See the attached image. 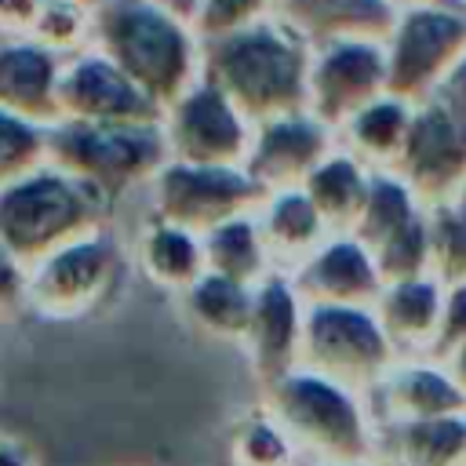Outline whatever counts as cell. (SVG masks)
<instances>
[{
	"label": "cell",
	"instance_id": "41",
	"mask_svg": "<svg viewBox=\"0 0 466 466\" xmlns=\"http://www.w3.org/2000/svg\"><path fill=\"white\" fill-rule=\"evenodd\" d=\"M386 4H393L397 11H408V7H426V4H455V7H462L459 0H386Z\"/></svg>",
	"mask_w": 466,
	"mask_h": 466
},
{
	"label": "cell",
	"instance_id": "35",
	"mask_svg": "<svg viewBox=\"0 0 466 466\" xmlns=\"http://www.w3.org/2000/svg\"><path fill=\"white\" fill-rule=\"evenodd\" d=\"M25 288H29V269L0 244V317L25 306Z\"/></svg>",
	"mask_w": 466,
	"mask_h": 466
},
{
	"label": "cell",
	"instance_id": "26",
	"mask_svg": "<svg viewBox=\"0 0 466 466\" xmlns=\"http://www.w3.org/2000/svg\"><path fill=\"white\" fill-rule=\"evenodd\" d=\"M138 266L157 288L182 295L204 273V244L197 233H186V229L157 218L149 229H142Z\"/></svg>",
	"mask_w": 466,
	"mask_h": 466
},
{
	"label": "cell",
	"instance_id": "8",
	"mask_svg": "<svg viewBox=\"0 0 466 466\" xmlns=\"http://www.w3.org/2000/svg\"><path fill=\"white\" fill-rule=\"evenodd\" d=\"M157 218L178 226L186 233H211L215 226L255 215L269 197L244 167H204V164H178L167 160L153 178Z\"/></svg>",
	"mask_w": 466,
	"mask_h": 466
},
{
	"label": "cell",
	"instance_id": "7",
	"mask_svg": "<svg viewBox=\"0 0 466 466\" xmlns=\"http://www.w3.org/2000/svg\"><path fill=\"white\" fill-rule=\"evenodd\" d=\"M466 51V7L426 4L397 15L386 36V95L422 102Z\"/></svg>",
	"mask_w": 466,
	"mask_h": 466
},
{
	"label": "cell",
	"instance_id": "17",
	"mask_svg": "<svg viewBox=\"0 0 466 466\" xmlns=\"http://www.w3.org/2000/svg\"><path fill=\"white\" fill-rule=\"evenodd\" d=\"M368 408H371L375 422L437 419V415L466 411V393L444 360L400 357L386 371V379L368 393Z\"/></svg>",
	"mask_w": 466,
	"mask_h": 466
},
{
	"label": "cell",
	"instance_id": "22",
	"mask_svg": "<svg viewBox=\"0 0 466 466\" xmlns=\"http://www.w3.org/2000/svg\"><path fill=\"white\" fill-rule=\"evenodd\" d=\"M382 466H462L466 462V411L408 422H379Z\"/></svg>",
	"mask_w": 466,
	"mask_h": 466
},
{
	"label": "cell",
	"instance_id": "31",
	"mask_svg": "<svg viewBox=\"0 0 466 466\" xmlns=\"http://www.w3.org/2000/svg\"><path fill=\"white\" fill-rule=\"evenodd\" d=\"M47 164V127L0 109V189Z\"/></svg>",
	"mask_w": 466,
	"mask_h": 466
},
{
	"label": "cell",
	"instance_id": "12",
	"mask_svg": "<svg viewBox=\"0 0 466 466\" xmlns=\"http://www.w3.org/2000/svg\"><path fill=\"white\" fill-rule=\"evenodd\" d=\"M386 95V44L339 40L309 51L306 113L339 131L353 113Z\"/></svg>",
	"mask_w": 466,
	"mask_h": 466
},
{
	"label": "cell",
	"instance_id": "16",
	"mask_svg": "<svg viewBox=\"0 0 466 466\" xmlns=\"http://www.w3.org/2000/svg\"><path fill=\"white\" fill-rule=\"evenodd\" d=\"M302 317H306V302L295 295L288 273L273 269L255 284L251 324H248L244 346L251 353V368L262 386L299 368Z\"/></svg>",
	"mask_w": 466,
	"mask_h": 466
},
{
	"label": "cell",
	"instance_id": "13",
	"mask_svg": "<svg viewBox=\"0 0 466 466\" xmlns=\"http://www.w3.org/2000/svg\"><path fill=\"white\" fill-rule=\"evenodd\" d=\"M58 113L80 124H160L164 109L142 95L102 51L84 47L62 62Z\"/></svg>",
	"mask_w": 466,
	"mask_h": 466
},
{
	"label": "cell",
	"instance_id": "32",
	"mask_svg": "<svg viewBox=\"0 0 466 466\" xmlns=\"http://www.w3.org/2000/svg\"><path fill=\"white\" fill-rule=\"evenodd\" d=\"M91 15L95 11L76 4V0H44L29 40H36L40 47L69 58V55L91 47Z\"/></svg>",
	"mask_w": 466,
	"mask_h": 466
},
{
	"label": "cell",
	"instance_id": "23",
	"mask_svg": "<svg viewBox=\"0 0 466 466\" xmlns=\"http://www.w3.org/2000/svg\"><path fill=\"white\" fill-rule=\"evenodd\" d=\"M368 186H371V167L360 164L353 153H346L342 146H335L302 182V193L313 200V208L320 211L324 226L331 233H350L364 200H368Z\"/></svg>",
	"mask_w": 466,
	"mask_h": 466
},
{
	"label": "cell",
	"instance_id": "1",
	"mask_svg": "<svg viewBox=\"0 0 466 466\" xmlns=\"http://www.w3.org/2000/svg\"><path fill=\"white\" fill-rule=\"evenodd\" d=\"M200 76H208L251 127H262L306 109L309 47L266 15L244 29L200 40Z\"/></svg>",
	"mask_w": 466,
	"mask_h": 466
},
{
	"label": "cell",
	"instance_id": "45",
	"mask_svg": "<svg viewBox=\"0 0 466 466\" xmlns=\"http://www.w3.org/2000/svg\"><path fill=\"white\" fill-rule=\"evenodd\" d=\"M462 466H466V462H462Z\"/></svg>",
	"mask_w": 466,
	"mask_h": 466
},
{
	"label": "cell",
	"instance_id": "43",
	"mask_svg": "<svg viewBox=\"0 0 466 466\" xmlns=\"http://www.w3.org/2000/svg\"><path fill=\"white\" fill-rule=\"evenodd\" d=\"M451 200H455V204H459V208H462V215H466V186H462V189H459V193H455V197H451Z\"/></svg>",
	"mask_w": 466,
	"mask_h": 466
},
{
	"label": "cell",
	"instance_id": "11",
	"mask_svg": "<svg viewBox=\"0 0 466 466\" xmlns=\"http://www.w3.org/2000/svg\"><path fill=\"white\" fill-rule=\"evenodd\" d=\"M393 171L422 208L451 200L466 186V124L437 102H415Z\"/></svg>",
	"mask_w": 466,
	"mask_h": 466
},
{
	"label": "cell",
	"instance_id": "24",
	"mask_svg": "<svg viewBox=\"0 0 466 466\" xmlns=\"http://www.w3.org/2000/svg\"><path fill=\"white\" fill-rule=\"evenodd\" d=\"M411 102L404 98H393V95H382L375 102H368L360 113H353L339 131V146L346 153H353L360 164H368L371 171H386L400 146H404V135H408V124H411Z\"/></svg>",
	"mask_w": 466,
	"mask_h": 466
},
{
	"label": "cell",
	"instance_id": "3",
	"mask_svg": "<svg viewBox=\"0 0 466 466\" xmlns=\"http://www.w3.org/2000/svg\"><path fill=\"white\" fill-rule=\"evenodd\" d=\"M262 408L284 426L302 462H379L368 397L317 371L291 368L262 386Z\"/></svg>",
	"mask_w": 466,
	"mask_h": 466
},
{
	"label": "cell",
	"instance_id": "39",
	"mask_svg": "<svg viewBox=\"0 0 466 466\" xmlns=\"http://www.w3.org/2000/svg\"><path fill=\"white\" fill-rule=\"evenodd\" d=\"M444 364H448V371L455 375V382H459V386H462V393H466V342H462V346H459Z\"/></svg>",
	"mask_w": 466,
	"mask_h": 466
},
{
	"label": "cell",
	"instance_id": "27",
	"mask_svg": "<svg viewBox=\"0 0 466 466\" xmlns=\"http://www.w3.org/2000/svg\"><path fill=\"white\" fill-rule=\"evenodd\" d=\"M200 244H204V269L211 273H222L240 284H258L266 273H273L255 215H240L215 226L211 233L200 237Z\"/></svg>",
	"mask_w": 466,
	"mask_h": 466
},
{
	"label": "cell",
	"instance_id": "30",
	"mask_svg": "<svg viewBox=\"0 0 466 466\" xmlns=\"http://www.w3.org/2000/svg\"><path fill=\"white\" fill-rule=\"evenodd\" d=\"M430 233V277L448 284L466 280V215L455 200H441L426 208Z\"/></svg>",
	"mask_w": 466,
	"mask_h": 466
},
{
	"label": "cell",
	"instance_id": "25",
	"mask_svg": "<svg viewBox=\"0 0 466 466\" xmlns=\"http://www.w3.org/2000/svg\"><path fill=\"white\" fill-rule=\"evenodd\" d=\"M251 302H255V284H240L211 269H204L182 291L186 317L204 335L226 339V342H244L248 324H251Z\"/></svg>",
	"mask_w": 466,
	"mask_h": 466
},
{
	"label": "cell",
	"instance_id": "19",
	"mask_svg": "<svg viewBox=\"0 0 466 466\" xmlns=\"http://www.w3.org/2000/svg\"><path fill=\"white\" fill-rule=\"evenodd\" d=\"M62 62V55L40 47L36 40H0V109L40 127L58 124Z\"/></svg>",
	"mask_w": 466,
	"mask_h": 466
},
{
	"label": "cell",
	"instance_id": "44",
	"mask_svg": "<svg viewBox=\"0 0 466 466\" xmlns=\"http://www.w3.org/2000/svg\"><path fill=\"white\" fill-rule=\"evenodd\" d=\"M76 4H84V7H91V11H95V7H98V4H106V0H76Z\"/></svg>",
	"mask_w": 466,
	"mask_h": 466
},
{
	"label": "cell",
	"instance_id": "5",
	"mask_svg": "<svg viewBox=\"0 0 466 466\" xmlns=\"http://www.w3.org/2000/svg\"><path fill=\"white\" fill-rule=\"evenodd\" d=\"M47 164L113 200L167 164V142L160 124L58 120L47 127Z\"/></svg>",
	"mask_w": 466,
	"mask_h": 466
},
{
	"label": "cell",
	"instance_id": "38",
	"mask_svg": "<svg viewBox=\"0 0 466 466\" xmlns=\"http://www.w3.org/2000/svg\"><path fill=\"white\" fill-rule=\"evenodd\" d=\"M0 466H36V455L18 437L0 433Z\"/></svg>",
	"mask_w": 466,
	"mask_h": 466
},
{
	"label": "cell",
	"instance_id": "10",
	"mask_svg": "<svg viewBox=\"0 0 466 466\" xmlns=\"http://www.w3.org/2000/svg\"><path fill=\"white\" fill-rule=\"evenodd\" d=\"M116 269H120V251L106 237V229H98L29 266L25 306L51 320L84 317L106 299V291L116 280Z\"/></svg>",
	"mask_w": 466,
	"mask_h": 466
},
{
	"label": "cell",
	"instance_id": "34",
	"mask_svg": "<svg viewBox=\"0 0 466 466\" xmlns=\"http://www.w3.org/2000/svg\"><path fill=\"white\" fill-rule=\"evenodd\" d=\"M462 342H466V280L444 288L441 324H437V335H433V346H430L426 357H433V360H448Z\"/></svg>",
	"mask_w": 466,
	"mask_h": 466
},
{
	"label": "cell",
	"instance_id": "33",
	"mask_svg": "<svg viewBox=\"0 0 466 466\" xmlns=\"http://www.w3.org/2000/svg\"><path fill=\"white\" fill-rule=\"evenodd\" d=\"M273 0H197V15H193V33L197 40L208 36H222L233 29H244L258 18L269 15Z\"/></svg>",
	"mask_w": 466,
	"mask_h": 466
},
{
	"label": "cell",
	"instance_id": "20",
	"mask_svg": "<svg viewBox=\"0 0 466 466\" xmlns=\"http://www.w3.org/2000/svg\"><path fill=\"white\" fill-rule=\"evenodd\" d=\"M444 284L433 277H411L386 284L375 299V317L400 357H426L441 324Z\"/></svg>",
	"mask_w": 466,
	"mask_h": 466
},
{
	"label": "cell",
	"instance_id": "36",
	"mask_svg": "<svg viewBox=\"0 0 466 466\" xmlns=\"http://www.w3.org/2000/svg\"><path fill=\"white\" fill-rule=\"evenodd\" d=\"M426 102V98H422ZM430 102H437L441 109H448L455 120L466 124V51L459 55V62L437 80V87L430 91Z\"/></svg>",
	"mask_w": 466,
	"mask_h": 466
},
{
	"label": "cell",
	"instance_id": "18",
	"mask_svg": "<svg viewBox=\"0 0 466 466\" xmlns=\"http://www.w3.org/2000/svg\"><path fill=\"white\" fill-rule=\"evenodd\" d=\"M269 15L313 51L339 40L386 44L400 11L386 0H273Z\"/></svg>",
	"mask_w": 466,
	"mask_h": 466
},
{
	"label": "cell",
	"instance_id": "37",
	"mask_svg": "<svg viewBox=\"0 0 466 466\" xmlns=\"http://www.w3.org/2000/svg\"><path fill=\"white\" fill-rule=\"evenodd\" d=\"M44 0H0V40H29Z\"/></svg>",
	"mask_w": 466,
	"mask_h": 466
},
{
	"label": "cell",
	"instance_id": "2",
	"mask_svg": "<svg viewBox=\"0 0 466 466\" xmlns=\"http://www.w3.org/2000/svg\"><path fill=\"white\" fill-rule=\"evenodd\" d=\"M91 47L102 51L160 109L200 80V40L186 18L157 0H106L91 15Z\"/></svg>",
	"mask_w": 466,
	"mask_h": 466
},
{
	"label": "cell",
	"instance_id": "28",
	"mask_svg": "<svg viewBox=\"0 0 466 466\" xmlns=\"http://www.w3.org/2000/svg\"><path fill=\"white\" fill-rule=\"evenodd\" d=\"M415 215H422V204L415 200V193L393 171H371L368 200H364V208H360L350 237H357L371 251L390 233H397L400 226H408Z\"/></svg>",
	"mask_w": 466,
	"mask_h": 466
},
{
	"label": "cell",
	"instance_id": "40",
	"mask_svg": "<svg viewBox=\"0 0 466 466\" xmlns=\"http://www.w3.org/2000/svg\"><path fill=\"white\" fill-rule=\"evenodd\" d=\"M160 7H167V11H175L178 18H186L189 25H193V15H197V0H157Z\"/></svg>",
	"mask_w": 466,
	"mask_h": 466
},
{
	"label": "cell",
	"instance_id": "14",
	"mask_svg": "<svg viewBox=\"0 0 466 466\" xmlns=\"http://www.w3.org/2000/svg\"><path fill=\"white\" fill-rule=\"evenodd\" d=\"M331 149H335V131L302 109L255 127L251 149L244 157V171L266 193L295 189Z\"/></svg>",
	"mask_w": 466,
	"mask_h": 466
},
{
	"label": "cell",
	"instance_id": "42",
	"mask_svg": "<svg viewBox=\"0 0 466 466\" xmlns=\"http://www.w3.org/2000/svg\"><path fill=\"white\" fill-rule=\"evenodd\" d=\"M306 466H382V462H306Z\"/></svg>",
	"mask_w": 466,
	"mask_h": 466
},
{
	"label": "cell",
	"instance_id": "21",
	"mask_svg": "<svg viewBox=\"0 0 466 466\" xmlns=\"http://www.w3.org/2000/svg\"><path fill=\"white\" fill-rule=\"evenodd\" d=\"M255 222L269 251V262L280 273H291L306 255H313L324 244V237H331V229L324 226L320 211L302 193V186L269 193L255 211Z\"/></svg>",
	"mask_w": 466,
	"mask_h": 466
},
{
	"label": "cell",
	"instance_id": "15",
	"mask_svg": "<svg viewBox=\"0 0 466 466\" xmlns=\"http://www.w3.org/2000/svg\"><path fill=\"white\" fill-rule=\"evenodd\" d=\"M288 280L306 306H375L382 291L371 251L350 233L324 237V244L306 255Z\"/></svg>",
	"mask_w": 466,
	"mask_h": 466
},
{
	"label": "cell",
	"instance_id": "4",
	"mask_svg": "<svg viewBox=\"0 0 466 466\" xmlns=\"http://www.w3.org/2000/svg\"><path fill=\"white\" fill-rule=\"evenodd\" d=\"M106 208L109 200L91 186L44 164L0 189V244L29 269L51 251L98 233Z\"/></svg>",
	"mask_w": 466,
	"mask_h": 466
},
{
	"label": "cell",
	"instance_id": "9",
	"mask_svg": "<svg viewBox=\"0 0 466 466\" xmlns=\"http://www.w3.org/2000/svg\"><path fill=\"white\" fill-rule=\"evenodd\" d=\"M167 160L204 164V167H244L255 127L233 109V102L200 76L178 102L164 109Z\"/></svg>",
	"mask_w": 466,
	"mask_h": 466
},
{
	"label": "cell",
	"instance_id": "6",
	"mask_svg": "<svg viewBox=\"0 0 466 466\" xmlns=\"http://www.w3.org/2000/svg\"><path fill=\"white\" fill-rule=\"evenodd\" d=\"M400 360L371 306H306L299 368L371 393Z\"/></svg>",
	"mask_w": 466,
	"mask_h": 466
},
{
	"label": "cell",
	"instance_id": "29",
	"mask_svg": "<svg viewBox=\"0 0 466 466\" xmlns=\"http://www.w3.org/2000/svg\"><path fill=\"white\" fill-rule=\"evenodd\" d=\"M229 462L233 466H306L284 426L258 404L244 415L229 433Z\"/></svg>",
	"mask_w": 466,
	"mask_h": 466
}]
</instances>
